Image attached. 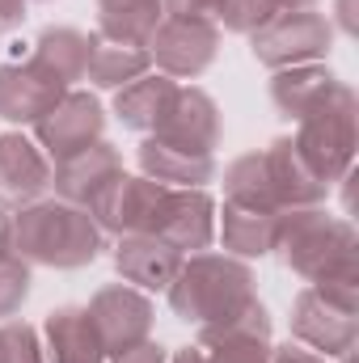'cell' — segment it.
Here are the masks:
<instances>
[{"mask_svg":"<svg viewBox=\"0 0 359 363\" xmlns=\"http://www.w3.org/2000/svg\"><path fill=\"white\" fill-rule=\"evenodd\" d=\"M136 161H140L144 178L161 182L170 190H207V182L216 178L211 152H190V148H178L157 135H144V144L136 148Z\"/></svg>","mask_w":359,"mask_h":363,"instance_id":"cell-18","label":"cell"},{"mask_svg":"<svg viewBox=\"0 0 359 363\" xmlns=\"http://www.w3.org/2000/svg\"><path fill=\"white\" fill-rule=\"evenodd\" d=\"M270 363H330V359L313 355V351L300 347V342H283V347H270Z\"/></svg>","mask_w":359,"mask_h":363,"instance_id":"cell-32","label":"cell"},{"mask_svg":"<svg viewBox=\"0 0 359 363\" xmlns=\"http://www.w3.org/2000/svg\"><path fill=\"white\" fill-rule=\"evenodd\" d=\"M178 97V81L165 77V72H144L136 77L131 85L114 89V118L127 127V131H140V135H153L170 110V101Z\"/></svg>","mask_w":359,"mask_h":363,"instance_id":"cell-21","label":"cell"},{"mask_svg":"<svg viewBox=\"0 0 359 363\" xmlns=\"http://www.w3.org/2000/svg\"><path fill=\"white\" fill-rule=\"evenodd\" d=\"M106 135V110L85 89H68L38 123H34V144L47 152V161H64L81 148H89Z\"/></svg>","mask_w":359,"mask_h":363,"instance_id":"cell-9","label":"cell"},{"mask_svg":"<svg viewBox=\"0 0 359 363\" xmlns=\"http://www.w3.org/2000/svg\"><path fill=\"white\" fill-rule=\"evenodd\" d=\"M110 363H170V351L161 347V342H140V347H131V351H123V355H114Z\"/></svg>","mask_w":359,"mask_h":363,"instance_id":"cell-31","label":"cell"},{"mask_svg":"<svg viewBox=\"0 0 359 363\" xmlns=\"http://www.w3.org/2000/svg\"><path fill=\"white\" fill-rule=\"evenodd\" d=\"M144 51L157 64V72H165L174 81H194L216 64L220 26L203 21V17H161L157 30L148 34Z\"/></svg>","mask_w":359,"mask_h":363,"instance_id":"cell-7","label":"cell"},{"mask_svg":"<svg viewBox=\"0 0 359 363\" xmlns=\"http://www.w3.org/2000/svg\"><path fill=\"white\" fill-rule=\"evenodd\" d=\"M165 199H170V186L123 169L118 178L106 182V190L93 199L85 211L97 220L101 233L131 237V233H157L161 211H165Z\"/></svg>","mask_w":359,"mask_h":363,"instance_id":"cell-6","label":"cell"},{"mask_svg":"<svg viewBox=\"0 0 359 363\" xmlns=\"http://www.w3.org/2000/svg\"><path fill=\"white\" fill-rule=\"evenodd\" d=\"M275 9H317V0H270Z\"/></svg>","mask_w":359,"mask_h":363,"instance_id":"cell-37","label":"cell"},{"mask_svg":"<svg viewBox=\"0 0 359 363\" xmlns=\"http://www.w3.org/2000/svg\"><path fill=\"white\" fill-rule=\"evenodd\" d=\"M30 287H34V274H30V262L21 254L0 258V321L21 313V304L30 300Z\"/></svg>","mask_w":359,"mask_h":363,"instance_id":"cell-28","label":"cell"},{"mask_svg":"<svg viewBox=\"0 0 359 363\" xmlns=\"http://www.w3.org/2000/svg\"><path fill=\"white\" fill-rule=\"evenodd\" d=\"M0 363H47L43 338L30 321H21V317L0 321Z\"/></svg>","mask_w":359,"mask_h":363,"instance_id":"cell-27","label":"cell"},{"mask_svg":"<svg viewBox=\"0 0 359 363\" xmlns=\"http://www.w3.org/2000/svg\"><path fill=\"white\" fill-rule=\"evenodd\" d=\"M153 72V60L144 51V43H123V38H106V34H89V68L85 81L93 89H123L136 77Z\"/></svg>","mask_w":359,"mask_h":363,"instance_id":"cell-22","label":"cell"},{"mask_svg":"<svg viewBox=\"0 0 359 363\" xmlns=\"http://www.w3.org/2000/svg\"><path fill=\"white\" fill-rule=\"evenodd\" d=\"M26 21V0H0V30H17Z\"/></svg>","mask_w":359,"mask_h":363,"instance_id":"cell-33","label":"cell"},{"mask_svg":"<svg viewBox=\"0 0 359 363\" xmlns=\"http://www.w3.org/2000/svg\"><path fill=\"white\" fill-rule=\"evenodd\" d=\"M279 216H283V211L224 199V211L216 216V237L224 241V254H233V258H241V262H254V258L275 254Z\"/></svg>","mask_w":359,"mask_h":363,"instance_id":"cell-19","label":"cell"},{"mask_svg":"<svg viewBox=\"0 0 359 363\" xmlns=\"http://www.w3.org/2000/svg\"><path fill=\"white\" fill-rule=\"evenodd\" d=\"M43 72H51L60 85H77L85 81V68H89V34L72 30V26H47L38 38H34V55H30Z\"/></svg>","mask_w":359,"mask_h":363,"instance_id":"cell-24","label":"cell"},{"mask_svg":"<svg viewBox=\"0 0 359 363\" xmlns=\"http://www.w3.org/2000/svg\"><path fill=\"white\" fill-rule=\"evenodd\" d=\"M170 296V308L174 317L203 330V325H216L233 313H241L250 300H258L254 291V271L250 262L233 258V254H186L182 258L174 283L165 287Z\"/></svg>","mask_w":359,"mask_h":363,"instance_id":"cell-3","label":"cell"},{"mask_svg":"<svg viewBox=\"0 0 359 363\" xmlns=\"http://www.w3.org/2000/svg\"><path fill=\"white\" fill-rule=\"evenodd\" d=\"M64 93H68V85H60L34 60L0 64V118L13 127H34Z\"/></svg>","mask_w":359,"mask_h":363,"instance_id":"cell-13","label":"cell"},{"mask_svg":"<svg viewBox=\"0 0 359 363\" xmlns=\"http://www.w3.org/2000/svg\"><path fill=\"white\" fill-rule=\"evenodd\" d=\"M270 13H275L270 0H220V9H216V26H224L228 34H254Z\"/></svg>","mask_w":359,"mask_h":363,"instance_id":"cell-29","label":"cell"},{"mask_svg":"<svg viewBox=\"0 0 359 363\" xmlns=\"http://www.w3.org/2000/svg\"><path fill=\"white\" fill-rule=\"evenodd\" d=\"M182 258L186 254H178L157 233H131V237H118L114 245V271L123 274V283L140 291H165L178 274Z\"/></svg>","mask_w":359,"mask_h":363,"instance_id":"cell-16","label":"cell"},{"mask_svg":"<svg viewBox=\"0 0 359 363\" xmlns=\"http://www.w3.org/2000/svg\"><path fill=\"white\" fill-rule=\"evenodd\" d=\"M338 85V77L326 64H300V68H283L270 72V101L279 114H287L292 123H300L304 114H313Z\"/></svg>","mask_w":359,"mask_h":363,"instance_id":"cell-23","label":"cell"},{"mask_svg":"<svg viewBox=\"0 0 359 363\" xmlns=\"http://www.w3.org/2000/svg\"><path fill=\"white\" fill-rule=\"evenodd\" d=\"M275 250L287 271L304 283L326 279H359V241L347 216H330L326 207H292L279 216Z\"/></svg>","mask_w":359,"mask_h":363,"instance_id":"cell-2","label":"cell"},{"mask_svg":"<svg viewBox=\"0 0 359 363\" xmlns=\"http://www.w3.org/2000/svg\"><path fill=\"white\" fill-rule=\"evenodd\" d=\"M165 4V17H203V21H216V9L220 0H161Z\"/></svg>","mask_w":359,"mask_h":363,"instance_id":"cell-30","label":"cell"},{"mask_svg":"<svg viewBox=\"0 0 359 363\" xmlns=\"http://www.w3.org/2000/svg\"><path fill=\"white\" fill-rule=\"evenodd\" d=\"M245 38L263 68L283 72V68H300V64H321L334 47V21L317 9H275Z\"/></svg>","mask_w":359,"mask_h":363,"instance_id":"cell-5","label":"cell"},{"mask_svg":"<svg viewBox=\"0 0 359 363\" xmlns=\"http://www.w3.org/2000/svg\"><path fill=\"white\" fill-rule=\"evenodd\" d=\"M292 338L300 347H309L313 355H321V359H343V355L355 351L359 317L330 304L321 291H313L304 283L292 300Z\"/></svg>","mask_w":359,"mask_h":363,"instance_id":"cell-10","label":"cell"},{"mask_svg":"<svg viewBox=\"0 0 359 363\" xmlns=\"http://www.w3.org/2000/svg\"><path fill=\"white\" fill-rule=\"evenodd\" d=\"M47 190H51L47 152L21 131H4L0 135V207L21 211V207L38 203Z\"/></svg>","mask_w":359,"mask_h":363,"instance_id":"cell-11","label":"cell"},{"mask_svg":"<svg viewBox=\"0 0 359 363\" xmlns=\"http://www.w3.org/2000/svg\"><path fill=\"white\" fill-rule=\"evenodd\" d=\"M170 363H207V351L194 342V347H182V351H174V355H170Z\"/></svg>","mask_w":359,"mask_h":363,"instance_id":"cell-36","label":"cell"},{"mask_svg":"<svg viewBox=\"0 0 359 363\" xmlns=\"http://www.w3.org/2000/svg\"><path fill=\"white\" fill-rule=\"evenodd\" d=\"M161 17H165L161 0H97V34L106 38L148 43Z\"/></svg>","mask_w":359,"mask_h":363,"instance_id":"cell-25","label":"cell"},{"mask_svg":"<svg viewBox=\"0 0 359 363\" xmlns=\"http://www.w3.org/2000/svg\"><path fill=\"white\" fill-rule=\"evenodd\" d=\"M224 199L279 211L275 190H270V178H267V161H263V152H241V157L224 169Z\"/></svg>","mask_w":359,"mask_h":363,"instance_id":"cell-26","label":"cell"},{"mask_svg":"<svg viewBox=\"0 0 359 363\" xmlns=\"http://www.w3.org/2000/svg\"><path fill=\"white\" fill-rule=\"evenodd\" d=\"M355 140H359V97L347 81H338L334 93L296 123V152L304 157V165L326 182L343 178L347 169H355Z\"/></svg>","mask_w":359,"mask_h":363,"instance_id":"cell-4","label":"cell"},{"mask_svg":"<svg viewBox=\"0 0 359 363\" xmlns=\"http://www.w3.org/2000/svg\"><path fill=\"white\" fill-rule=\"evenodd\" d=\"M9 254H17L13 250V216L0 207V258H9Z\"/></svg>","mask_w":359,"mask_h":363,"instance_id":"cell-34","label":"cell"},{"mask_svg":"<svg viewBox=\"0 0 359 363\" xmlns=\"http://www.w3.org/2000/svg\"><path fill=\"white\" fill-rule=\"evenodd\" d=\"M338 30L355 34V0H338Z\"/></svg>","mask_w":359,"mask_h":363,"instance_id":"cell-35","label":"cell"},{"mask_svg":"<svg viewBox=\"0 0 359 363\" xmlns=\"http://www.w3.org/2000/svg\"><path fill=\"white\" fill-rule=\"evenodd\" d=\"M118 174H123V152L114 144L97 140V144H89V148H81V152H72V157L51 165V190L64 203L89 207L93 199L106 190V182L118 178Z\"/></svg>","mask_w":359,"mask_h":363,"instance_id":"cell-14","label":"cell"},{"mask_svg":"<svg viewBox=\"0 0 359 363\" xmlns=\"http://www.w3.org/2000/svg\"><path fill=\"white\" fill-rule=\"evenodd\" d=\"M13 250L30 267L81 271L106 250V233L85 207L64 199H38L13 216Z\"/></svg>","mask_w":359,"mask_h":363,"instance_id":"cell-1","label":"cell"},{"mask_svg":"<svg viewBox=\"0 0 359 363\" xmlns=\"http://www.w3.org/2000/svg\"><path fill=\"white\" fill-rule=\"evenodd\" d=\"M216 199L207 190H170L157 237L170 241L178 254H203L216 241Z\"/></svg>","mask_w":359,"mask_h":363,"instance_id":"cell-15","label":"cell"},{"mask_svg":"<svg viewBox=\"0 0 359 363\" xmlns=\"http://www.w3.org/2000/svg\"><path fill=\"white\" fill-rule=\"evenodd\" d=\"M157 140H170L178 148L190 152H211L220 148L224 140V123H220V106L211 101V93L199 89V85H178V97L170 101L161 127L153 131Z\"/></svg>","mask_w":359,"mask_h":363,"instance_id":"cell-12","label":"cell"},{"mask_svg":"<svg viewBox=\"0 0 359 363\" xmlns=\"http://www.w3.org/2000/svg\"><path fill=\"white\" fill-rule=\"evenodd\" d=\"M89 308V321L101 338V351L106 359L140 347L153 338V321H157V308L148 300V291L131 287V283H106L93 291V300L85 304Z\"/></svg>","mask_w":359,"mask_h":363,"instance_id":"cell-8","label":"cell"},{"mask_svg":"<svg viewBox=\"0 0 359 363\" xmlns=\"http://www.w3.org/2000/svg\"><path fill=\"white\" fill-rule=\"evenodd\" d=\"M43 338H47V347H43L47 363H106L101 338L93 330L85 304L51 308L43 321Z\"/></svg>","mask_w":359,"mask_h":363,"instance_id":"cell-20","label":"cell"},{"mask_svg":"<svg viewBox=\"0 0 359 363\" xmlns=\"http://www.w3.org/2000/svg\"><path fill=\"white\" fill-rule=\"evenodd\" d=\"M263 161H267V178H270V190H275L279 211H292V207H321V203H326L330 186L304 165V157L296 152L292 135H275L267 148H263Z\"/></svg>","mask_w":359,"mask_h":363,"instance_id":"cell-17","label":"cell"}]
</instances>
